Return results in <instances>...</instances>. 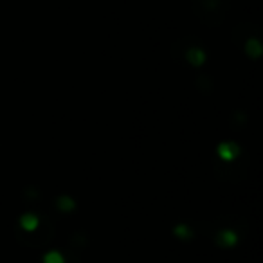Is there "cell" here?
Returning <instances> with one entry per match:
<instances>
[{"mask_svg": "<svg viewBox=\"0 0 263 263\" xmlns=\"http://www.w3.org/2000/svg\"><path fill=\"white\" fill-rule=\"evenodd\" d=\"M191 8L200 22L208 26H218L229 11V0H191Z\"/></svg>", "mask_w": 263, "mask_h": 263, "instance_id": "1", "label": "cell"}]
</instances>
